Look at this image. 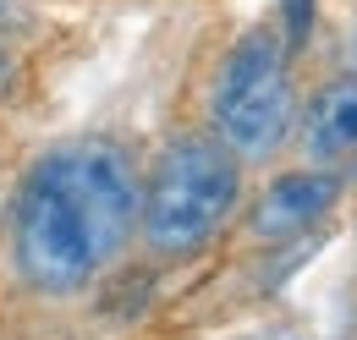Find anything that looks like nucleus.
Masks as SVG:
<instances>
[{
    "mask_svg": "<svg viewBox=\"0 0 357 340\" xmlns=\"http://www.w3.org/2000/svg\"><path fill=\"white\" fill-rule=\"evenodd\" d=\"M143 170L121 137L83 132L50 143L17 176L6 209V258L22 291L72 302L137 247Z\"/></svg>",
    "mask_w": 357,
    "mask_h": 340,
    "instance_id": "f257e3e1",
    "label": "nucleus"
},
{
    "mask_svg": "<svg viewBox=\"0 0 357 340\" xmlns=\"http://www.w3.org/2000/svg\"><path fill=\"white\" fill-rule=\"evenodd\" d=\"M248 165L209 127L176 132L154 165L143 170L137 247L154 263H187L220 242V231L242 214Z\"/></svg>",
    "mask_w": 357,
    "mask_h": 340,
    "instance_id": "f03ea898",
    "label": "nucleus"
},
{
    "mask_svg": "<svg viewBox=\"0 0 357 340\" xmlns=\"http://www.w3.org/2000/svg\"><path fill=\"white\" fill-rule=\"evenodd\" d=\"M291 44L280 22L248 28L215 66L209 83V132L242 165H269L286 137L297 132V77H291Z\"/></svg>",
    "mask_w": 357,
    "mask_h": 340,
    "instance_id": "7ed1b4c3",
    "label": "nucleus"
},
{
    "mask_svg": "<svg viewBox=\"0 0 357 340\" xmlns=\"http://www.w3.org/2000/svg\"><path fill=\"white\" fill-rule=\"evenodd\" d=\"M335 203H341V176H335L330 165L280 170L264 192L248 203V236L264 242V247L297 242V236H308Z\"/></svg>",
    "mask_w": 357,
    "mask_h": 340,
    "instance_id": "20e7f679",
    "label": "nucleus"
},
{
    "mask_svg": "<svg viewBox=\"0 0 357 340\" xmlns=\"http://www.w3.org/2000/svg\"><path fill=\"white\" fill-rule=\"evenodd\" d=\"M297 143L308 165H347L357 160V72L324 77L313 99L297 110Z\"/></svg>",
    "mask_w": 357,
    "mask_h": 340,
    "instance_id": "39448f33",
    "label": "nucleus"
},
{
    "mask_svg": "<svg viewBox=\"0 0 357 340\" xmlns=\"http://www.w3.org/2000/svg\"><path fill=\"white\" fill-rule=\"evenodd\" d=\"M313 17H319V0H280V33H286V44H291V55L308 49Z\"/></svg>",
    "mask_w": 357,
    "mask_h": 340,
    "instance_id": "423d86ee",
    "label": "nucleus"
},
{
    "mask_svg": "<svg viewBox=\"0 0 357 340\" xmlns=\"http://www.w3.org/2000/svg\"><path fill=\"white\" fill-rule=\"evenodd\" d=\"M33 28H39V6L33 0H0V39L6 44L28 39Z\"/></svg>",
    "mask_w": 357,
    "mask_h": 340,
    "instance_id": "0eeeda50",
    "label": "nucleus"
},
{
    "mask_svg": "<svg viewBox=\"0 0 357 340\" xmlns=\"http://www.w3.org/2000/svg\"><path fill=\"white\" fill-rule=\"evenodd\" d=\"M17 83H22V66H17V49L0 39V99H11L17 93Z\"/></svg>",
    "mask_w": 357,
    "mask_h": 340,
    "instance_id": "6e6552de",
    "label": "nucleus"
},
{
    "mask_svg": "<svg viewBox=\"0 0 357 340\" xmlns=\"http://www.w3.org/2000/svg\"><path fill=\"white\" fill-rule=\"evenodd\" d=\"M248 340H308V335H297V330H264V335H248Z\"/></svg>",
    "mask_w": 357,
    "mask_h": 340,
    "instance_id": "1a4fd4ad",
    "label": "nucleus"
},
{
    "mask_svg": "<svg viewBox=\"0 0 357 340\" xmlns=\"http://www.w3.org/2000/svg\"><path fill=\"white\" fill-rule=\"evenodd\" d=\"M352 72H357V33H352Z\"/></svg>",
    "mask_w": 357,
    "mask_h": 340,
    "instance_id": "9d476101",
    "label": "nucleus"
}]
</instances>
